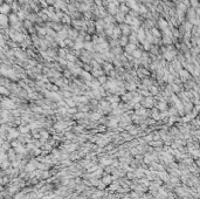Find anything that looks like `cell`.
Here are the masks:
<instances>
[{"label":"cell","mask_w":200,"mask_h":199,"mask_svg":"<svg viewBox=\"0 0 200 199\" xmlns=\"http://www.w3.org/2000/svg\"><path fill=\"white\" fill-rule=\"evenodd\" d=\"M50 26H52V27H53V28H54L55 31H61L62 28H63V27H62L61 25H59V23H50Z\"/></svg>","instance_id":"19"},{"label":"cell","mask_w":200,"mask_h":199,"mask_svg":"<svg viewBox=\"0 0 200 199\" xmlns=\"http://www.w3.org/2000/svg\"><path fill=\"white\" fill-rule=\"evenodd\" d=\"M190 4L193 5V8H198V1L197 0H190Z\"/></svg>","instance_id":"30"},{"label":"cell","mask_w":200,"mask_h":199,"mask_svg":"<svg viewBox=\"0 0 200 199\" xmlns=\"http://www.w3.org/2000/svg\"><path fill=\"white\" fill-rule=\"evenodd\" d=\"M119 28H121V32H122V34H124V35H130L131 34V29H130V26L129 25H126V23H121L119 25Z\"/></svg>","instance_id":"2"},{"label":"cell","mask_w":200,"mask_h":199,"mask_svg":"<svg viewBox=\"0 0 200 199\" xmlns=\"http://www.w3.org/2000/svg\"><path fill=\"white\" fill-rule=\"evenodd\" d=\"M38 31H39V34H41V35L47 34V28H38Z\"/></svg>","instance_id":"27"},{"label":"cell","mask_w":200,"mask_h":199,"mask_svg":"<svg viewBox=\"0 0 200 199\" xmlns=\"http://www.w3.org/2000/svg\"><path fill=\"white\" fill-rule=\"evenodd\" d=\"M136 49V45H133V43H128L126 46H125V53H132L133 50Z\"/></svg>","instance_id":"9"},{"label":"cell","mask_w":200,"mask_h":199,"mask_svg":"<svg viewBox=\"0 0 200 199\" xmlns=\"http://www.w3.org/2000/svg\"><path fill=\"white\" fill-rule=\"evenodd\" d=\"M62 21H63V22H66V23H70V22H71L69 15H63V16H62Z\"/></svg>","instance_id":"23"},{"label":"cell","mask_w":200,"mask_h":199,"mask_svg":"<svg viewBox=\"0 0 200 199\" xmlns=\"http://www.w3.org/2000/svg\"><path fill=\"white\" fill-rule=\"evenodd\" d=\"M73 48L76 49V50L81 49V48H83V41H78V40H76L75 45H73Z\"/></svg>","instance_id":"13"},{"label":"cell","mask_w":200,"mask_h":199,"mask_svg":"<svg viewBox=\"0 0 200 199\" xmlns=\"http://www.w3.org/2000/svg\"><path fill=\"white\" fill-rule=\"evenodd\" d=\"M142 54H143V53H142V50H139V49H135V50L131 53V55H132V57H133V59H137V60H138V59L142 57Z\"/></svg>","instance_id":"11"},{"label":"cell","mask_w":200,"mask_h":199,"mask_svg":"<svg viewBox=\"0 0 200 199\" xmlns=\"http://www.w3.org/2000/svg\"><path fill=\"white\" fill-rule=\"evenodd\" d=\"M68 113L74 114V113H76V109H75V108H70V109H68Z\"/></svg>","instance_id":"36"},{"label":"cell","mask_w":200,"mask_h":199,"mask_svg":"<svg viewBox=\"0 0 200 199\" xmlns=\"http://www.w3.org/2000/svg\"><path fill=\"white\" fill-rule=\"evenodd\" d=\"M68 38V29L67 28H62L61 31L56 33V40H64Z\"/></svg>","instance_id":"1"},{"label":"cell","mask_w":200,"mask_h":199,"mask_svg":"<svg viewBox=\"0 0 200 199\" xmlns=\"http://www.w3.org/2000/svg\"><path fill=\"white\" fill-rule=\"evenodd\" d=\"M128 42H129V40H128V36L126 35H123V36H121V39L118 40V45L122 47H125L128 45Z\"/></svg>","instance_id":"7"},{"label":"cell","mask_w":200,"mask_h":199,"mask_svg":"<svg viewBox=\"0 0 200 199\" xmlns=\"http://www.w3.org/2000/svg\"><path fill=\"white\" fill-rule=\"evenodd\" d=\"M81 74H82V75H83V77H85L87 80H89V81L91 80V76H90V74H88L87 71H81Z\"/></svg>","instance_id":"25"},{"label":"cell","mask_w":200,"mask_h":199,"mask_svg":"<svg viewBox=\"0 0 200 199\" xmlns=\"http://www.w3.org/2000/svg\"><path fill=\"white\" fill-rule=\"evenodd\" d=\"M158 109H160V110H166L167 107H166L165 103H159V104H158Z\"/></svg>","instance_id":"28"},{"label":"cell","mask_w":200,"mask_h":199,"mask_svg":"<svg viewBox=\"0 0 200 199\" xmlns=\"http://www.w3.org/2000/svg\"><path fill=\"white\" fill-rule=\"evenodd\" d=\"M95 2H96L97 7H101V6H102V1H101V0H95Z\"/></svg>","instance_id":"37"},{"label":"cell","mask_w":200,"mask_h":199,"mask_svg":"<svg viewBox=\"0 0 200 199\" xmlns=\"http://www.w3.org/2000/svg\"><path fill=\"white\" fill-rule=\"evenodd\" d=\"M57 42H59V46L62 47V48H64L66 47V43H64V41L63 40H57Z\"/></svg>","instance_id":"34"},{"label":"cell","mask_w":200,"mask_h":199,"mask_svg":"<svg viewBox=\"0 0 200 199\" xmlns=\"http://www.w3.org/2000/svg\"><path fill=\"white\" fill-rule=\"evenodd\" d=\"M92 117H94V120H97V118L100 117V115H98V114H94V115H92Z\"/></svg>","instance_id":"41"},{"label":"cell","mask_w":200,"mask_h":199,"mask_svg":"<svg viewBox=\"0 0 200 199\" xmlns=\"http://www.w3.org/2000/svg\"><path fill=\"white\" fill-rule=\"evenodd\" d=\"M119 12H121V13H128V12H129V8H128V6H126V5H125V4H121V5H119Z\"/></svg>","instance_id":"16"},{"label":"cell","mask_w":200,"mask_h":199,"mask_svg":"<svg viewBox=\"0 0 200 199\" xmlns=\"http://www.w3.org/2000/svg\"><path fill=\"white\" fill-rule=\"evenodd\" d=\"M75 1H82V0H75Z\"/></svg>","instance_id":"44"},{"label":"cell","mask_w":200,"mask_h":199,"mask_svg":"<svg viewBox=\"0 0 200 199\" xmlns=\"http://www.w3.org/2000/svg\"><path fill=\"white\" fill-rule=\"evenodd\" d=\"M150 90H151V92L154 94V95H157V94H158V89H157L156 87H150Z\"/></svg>","instance_id":"32"},{"label":"cell","mask_w":200,"mask_h":199,"mask_svg":"<svg viewBox=\"0 0 200 199\" xmlns=\"http://www.w3.org/2000/svg\"><path fill=\"white\" fill-rule=\"evenodd\" d=\"M121 34H122V32H121L119 26H114V28H112V36H114L115 39H117Z\"/></svg>","instance_id":"5"},{"label":"cell","mask_w":200,"mask_h":199,"mask_svg":"<svg viewBox=\"0 0 200 199\" xmlns=\"http://www.w3.org/2000/svg\"><path fill=\"white\" fill-rule=\"evenodd\" d=\"M47 2H48V4H54L55 0H47Z\"/></svg>","instance_id":"43"},{"label":"cell","mask_w":200,"mask_h":199,"mask_svg":"<svg viewBox=\"0 0 200 199\" xmlns=\"http://www.w3.org/2000/svg\"><path fill=\"white\" fill-rule=\"evenodd\" d=\"M83 48H85L87 50L92 52L94 50V43H92L91 41H85V42H83Z\"/></svg>","instance_id":"8"},{"label":"cell","mask_w":200,"mask_h":199,"mask_svg":"<svg viewBox=\"0 0 200 199\" xmlns=\"http://www.w3.org/2000/svg\"><path fill=\"white\" fill-rule=\"evenodd\" d=\"M59 54H60V56H61V59H64L66 57V50L64 49H60V52H59Z\"/></svg>","instance_id":"31"},{"label":"cell","mask_w":200,"mask_h":199,"mask_svg":"<svg viewBox=\"0 0 200 199\" xmlns=\"http://www.w3.org/2000/svg\"><path fill=\"white\" fill-rule=\"evenodd\" d=\"M131 100V95L130 94H129V95H124L123 96V101H126V102H128V101H130Z\"/></svg>","instance_id":"35"},{"label":"cell","mask_w":200,"mask_h":199,"mask_svg":"<svg viewBox=\"0 0 200 199\" xmlns=\"http://www.w3.org/2000/svg\"><path fill=\"white\" fill-rule=\"evenodd\" d=\"M107 8H108L109 13H110V14H112V15H115L116 13L118 12V9H117V6H116L115 4H112V2H109L108 5H107Z\"/></svg>","instance_id":"4"},{"label":"cell","mask_w":200,"mask_h":199,"mask_svg":"<svg viewBox=\"0 0 200 199\" xmlns=\"http://www.w3.org/2000/svg\"><path fill=\"white\" fill-rule=\"evenodd\" d=\"M108 100L110 102H116V103H117V102L119 101V97H118V96H114V97H109Z\"/></svg>","instance_id":"29"},{"label":"cell","mask_w":200,"mask_h":199,"mask_svg":"<svg viewBox=\"0 0 200 199\" xmlns=\"http://www.w3.org/2000/svg\"><path fill=\"white\" fill-rule=\"evenodd\" d=\"M92 75H94V76H101V75H102V70H101V69H94Z\"/></svg>","instance_id":"22"},{"label":"cell","mask_w":200,"mask_h":199,"mask_svg":"<svg viewBox=\"0 0 200 199\" xmlns=\"http://www.w3.org/2000/svg\"><path fill=\"white\" fill-rule=\"evenodd\" d=\"M128 40L130 41V43H133V45H136V43L138 42V39H137L136 33H132V34H130V36L128 38Z\"/></svg>","instance_id":"10"},{"label":"cell","mask_w":200,"mask_h":199,"mask_svg":"<svg viewBox=\"0 0 200 199\" xmlns=\"http://www.w3.org/2000/svg\"><path fill=\"white\" fill-rule=\"evenodd\" d=\"M66 59L68 60V62H74L75 61V56L71 55V54H67V55H66Z\"/></svg>","instance_id":"21"},{"label":"cell","mask_w":200,"mask_h":199,"mask_svg":"<svg viewBox=\"0 0 200 199\" xmlns=\"http://www.w3.org/2000/svg\"><path fill=\"white\" fill-rule=\"evenodd\" d=\"M78 9L82 11V12H87V11L90 9V6L87 5V4H81V5H78Z\"/></svg>","instance_id":"14"},{"label":"cell","mask_w":200,"mask_h":199,"mask_svg":"<svg viewBox=\"0 0 200 199\" xmlns=\"http://www.w3.org/2000/svg\"><path fill=\"white\" fill-rule=\"evenodd\" d=\"M7 11H8V7L6 6V5H5V6L2 7V12H7Z\"/></svg>","instance_id":"42"},{"label":"cell","mask_w":200,"mask_h":199,"mask_svg":"<svg viewBox=\"0 0 200 199\" xmlns=\"http://www.w3.org/2000/svg\"><path fill=\"white\" fill-rule=\"evenodd\" d=\"M151 33H152L151 35H152L153 38H156V39H159V38H160V32L158 31V29H156L154 27L152 28V29H151Z\"/></svg>","instance_id":"15"},{"label":"cell","mask_w":200,"mask_h":199,"mask_svg":"<svg viewBox=\"0 0 200 199\" xmlns=\"http://www.w3.org/2000/svg\"><path fill=\"white\" fill-rule=\"evenodd\" d=\"M142 43H143V46H144V48H145L146 50H149V49L151 48V45H150V42H149L147 40H144Z\"/></svg>","instance_id":"20"},{"label":"cell","mask_w":200,"mask_h":199,"mask_svg":"<svg viewBox=\"0 0 200 199\" xmlns=\"http://www.w3.org/2000/svg\"><path fill=\"white\" fill-rule=\"evenodd\" d=\"M104 68H105V70L112 71V66H111L110 63H105V64H104ZM109 71H108V73H109Z\"/></svg>","instance_id":"26"},{"label":"cell","mask_w":200,"mask_h":199,"mask_svg":"<svg viewBox=\"0 0 200 199\" xmlns=\"http://www.w3.org/2000/svg\"><path fill=\"white\" fill-rule=\"evenodd\" d=\"M128 89H130V90H132V89H136V85H135V84H130V85L128 87Z\"/></svg>","instance_id":"38"},{"label":"cell","mask_w":200,"mask_h":199,"mask_svg":"<svg viewBox=\"0 0 200 199\" xmlns=\"http://www.w3.org/2000/svg\"><path fill=\"white\" fill-rule=\"evenodd\" d=\"M111 53H112V55H119V54L122 53V48H121L119 46L114 47L112 50H111Z\"/></svg>","instance_id":"17"},{"label":"cell","mask_w":200,"mask_h":199,"mask_svg":"<svg viewBox=\"0 0 200 199\" xmlns=\"http://www.w3.org/2000/svg\"><path fill=\"white\" fill-rule=\"evenodd\" d=\"M179 74H180V76L183 77V78H185V80L191 76L190 73H188V70H186V69H180V70H179Z\"/></svg>","instance_id":"12"},{"label":"cell","mask_w":200,"mask_h":199,"mask_svg":"<svg viewBox=\"0 0 200 199\" xmlns=\"http://www.w3.org/2000/svg\"><path fill=\"white\" fill-rule=\"evenodd\" d=\"M97 81H98V82H100V84H101V83H104V82L107 81V78H105V76H100Z\"/></svg>","instance_id":"33"},{"label":"cell","mask_w":200,"mask_h":199,"mask_svg":"<svg viewBox=\"0 0 200 199\" xmlns=\"http://www.w3.org/2000/svg\"><path fill=\"white\" fill-rule=\"evenodd\" d=\"M59 61L61 64H66V61H64V59H59Z\"/></svg>","instance_id":"40"},{"label":"cell","mask_w":200,"mask_h":199,"mask_svg":"<svg viewBox=\"0 0 200 199\" xmlns=\"http://www.w3.org/2000/svg\"><path fill=\"white\" fill-rule=\"evenodd\" d=\"M172 87H173V89H174V92H178V90H179V87H178L177 84H172Z\"/></svg>","instance_id":"39"},{"label":"cell","mask_w":200,"mask_h":199,"mask_svg":"<svg viewBox=\"0 0 200 199\" xmlns=\"http://www.w3.org/2000/svg\"><path fill=\"white\" fill-rule=\"evenodd\" d=\"M177 9H178V12H181V13H184L185 11L187 9V7L185 6L183 2H179V4H178V6H177Z\"/></svg>","instance_id":"18"},{"label":"cell","mask_w":200,"mask_h":199,"mask_svg":"<svg viewBox=\"0 0 200 199\" xmlns=\"http://www.w3.org/2000/svg\"><path fill=\"white\" fill-rule=\"evenodd\" d=\"M66 103H67L68 106H70V107H74L76 102H75V101H73L71 99H68V100H66Z\"/></svg>","instance_id":"24"},{"label":"cell","mask_w":200,"mask_h":199,"mask_svg":"<svg viewBox=\"0 0 200 199\" xmlns=\"http://www.w3.org/2000/svg\"><path fill=\"white\" fill-rule=\"evenodd\" d=\"M158 23H159V28L163 29V31H166V29L169 28V26H167L169 23L166 22V20H164V19H159Z\"/></svg>","instance_id":"6"},{"label":"cell","mask_w":200,"mask_h":199,"mask_svg":"<svg viewBox=\"0 0 200 199\" xmlns=\"http://www.w3.org/2000/svg\"><path fill=\"white\" fill-rule=\"evenodd\" d=\"M174 56H176V53L173 52V50H166L164 55H163V57L165 59V60H167V61H172L173 59H174Z\"/></svg>","instance_id":"3"}]
</instances>
